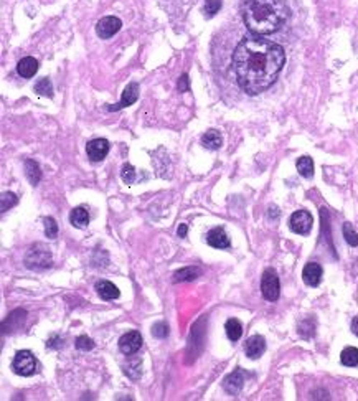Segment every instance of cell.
Here are the masks:
<instances>
[{
    "label": "cell",
    "instance_id": "cell-1",
    "mask_svg": "<svg viewBox=\"0 0 358 401\" xmlns=\"http://www.w3.org/2000/svg\"><path fill=\"white\" fill-rule=\"evenodd\" d=\"M286 63L284 48L261 35H249L233 53V71L240 88L251 96L263 93L276 81Z\"/></svg>",
    "mask_w": 358,
    "mask_h": 401
},
{
    "label": "cell",
    "instance_id": "cell-2",
    "mask_svg": "<svg viewBox=\"0 0 358 401\" xmlns=\"http://www.w3.org/2000/svg\"><path fill=\"white\" fill-rule=\"evenodd\" d=\"M244 25L254 35H269L279 30L289 17L286 0H243Z\"/></svg>",
    "mask_w": 358,
    "mask_h": 401
},
{
    "label": "cell",
    "instance_id": "cell-3",
    "mask_svg": "<svg viewBox=\"0 0 358 401\" xmlns=\"http://www.w3.org/2000/svg\"><path fill=\"white\" fill-rule=\"evenodd\" d=\"M53 264V258H52V251L46 248L43 243H37L33 244L30 249L27 251L25 255V266L28 269H35V271H41V269H48Z\"/></svg>",
    "mask_w": 358,
    "mask_h": 401
},
{
    "label": "cell",
    "instance_id": "cell-4",
    "mask_svg": "<svg viewBox=\"0 0 358 401\" xmlns=\"http://www.w3.org/2000/svg\"><path fill=\"white\" fill-rule=\"evenodd\" d=\"M37 368H38V362L30 350H20L15 354V357H13L12 370L15 371L17 375L32 377L37 373Z\"/></svg>",
    "mask_w": 358,
    "mask_h": 401
},
{
    "label": "cell",
    "instance_id": "cell-5",
    "mask_svg": "<svg viewBox=\"0 0 358 401\" xmlns=\"http://www.w3.org/2000/svg\"><path fill=\"white\" fill-rule=\"evenodd\" d=\"M279 291H280V286H279V278L274 269H266L263 272V278H261V292H263V297L269 302H274L279 299Z\"/></svg>",
    "mask_w": 358,
    "mask_h": 401
},
{
    "label": "cell",
    "instance_id": "cell-6",
    "mask_svg": "<svg viewBox=\"0 0 358 401\" xmlns=\"http://www.w3.org/2000/svg\"><path fill=\"white\" fill-rule=\"evenodd\" d=\"M312 224H314V220H312V215L305 212V210H299V212H294L289 218V228L294 231L296 235H309L312 230Z\"/></svg>",
    "mask_w": 358,
    "mask_h": 401
},
{
    "label": "cell",
    "instance_id": "cell-7",
    "mask_svg": "<svg viewBox=\"0 0 358 401\" xmlns=\"http://www.w3.org/2000/svg\"><path fill=\"white\" fill-rule=\"evenodd\" d=\"M140 347H142V335L137 330H129L119 339V350L127 357L134 355L136 352L140 350Z\"/></svg>",
    "mask_w": 358,
    "mask_h": 401
},
{
    "label": "cell",
    "instance_id": "cell-8",
    "mask_svg": "<svg viewBox=\"0 0 358 401\" xmlns=\"http://www.w3.org/2000/svg\"><path fill=\"white\" fill-rule=\"evenodd\" d=\"M122 22L117 17H103L99 22L96 23V33L97 37L103 40H108L121 30Z\"/></svg>",
    "mask_w": 358,
    "mask_h": 401
},
{
    "label": "cell",
    "instance_id": "cell-9",
    "mask_svg": "<svg viewBox=\"0 0 358 401\" xmlns=\"http://www.w3.org/2000/svg\"><path fill=\"white\" fill-rule=\"evenodd\" d=\"M109 152V142L106 139H93L89 140L86 145V154L89 160L93 162H101Z\"/></svg>",
    "mask_w": 358,
    "mask_h": 401
},
{
    "label": "cell",
    "instance_id": "cell-10",
    "mask_svg": "<svg viewBox=\"0 0 358 401\" xmlns=\"http://www.w3.org/2000/svg\"><path fill=\"white\" fill-rule=\"evenodd\" d=\"M264 350H266V340H264V337L259 334L249 337L246 343H244V354H246V357L251 358V360H256V358L261 357L264 354Z\"/></svg>",
    "mask_w": 358,
    "mask_h": 401
},
{
    "label": "cell",
    "instance_id": "cell-11",
    "mask_svg": "<svg viewBox=\"0 0 358 401\" xmlns=\"http://www.w3.org/2000/svg\"><path fill=\"white\" fill-rule=\"evenodd\" d=\"M243 385H244V373L241 368L235 370L233 373H229L223 380V388L229 395H238L243 390Z\"/></svg>",
    "mask_w": 358,
    "mask_h": 401
},
{
    "label": "cell",
    "instance_id": "cell-12",
    "mask_svg": "<svg viewBox=\"0 0 358 401\" xmlns=\"http://www.w3.org/2000/svg\"><path fill=\"white\" fill-rule=\"evenodd\" d=\"M207 243L212 246V248H216V249H226V248H229V238H228V235H226V231H224L223 228H220V227H216V228L208 231Z\"/></svg>",
    "mask_w": 358,
    "mask_h": 401
},
{
    "label": "cell",
    "instance_id": "cell-13",
    "mask_svg": "<svg viewBox=\"0 0 358 401\" xmlns=\"http://www.w3.org/2000/svg\"><path fill=\"white\" fill-rule=\"evenodd\" d=\"M302 279L307 286L317 287L322 281V266L319 263H307L302 271Z\"/></svg>",
    "mask_w": 358,
    "mask_h": 401
},
{
    "label": "cell",
    "instance_id": "cell-14",
    "mask_svg": "<svg viewBox=\"0 0 358 401\" xmlns=\"http://www.w3.org/2000/svg\"><path fill=\"white\" fill-rule=\"evenodd\" d=\"M137 99H139V84L137 83H131L124 89V93L121 96V103L116 104V106L109 108V111H117V109H122L125 106H132V104H134Z\"/></svg>",
    "mask_w": 358,
    "mask_h": 401
},
{
    "label": "cell",
    "instance_id": "cell-15",
    "mask_svg": "<svg viewBox=\"0 0 358 401\" xmlns=\"http://www.w3.org/2000/svg\"><path fill=\"white\" fill-rule=\"evenodd\" d=\"M96 292H97V295H99L101 299H104V300H112V299H117L119 297V289L117 287L112 284V283H109V281H97L96 283Z\"/></svg>",
    "mask_w": 358,
    "mask_h": 401
},
{
    "label": "cell",
    "instance_id": "cell-16",
    "mask_svg": "<svg viewBox=\"0 0 358 401\" xmlns=\"http://www.w3.org/2000/svg\"><path fill=\"white\" fill-rule=\"evenodd\" d=\"M17 71L22 78H32V76H35V73L38 71V61L32 58V56H25V58L18 61Z\"/></svg>",
    "mask_w": 358,
    "mask_h": 401
},
{
    "label": "cell",
    "instance_id": "cell-17",
    "mask_svg": "<svg viewBox=\"0 0 358 401\" xmlns=\"http://www.w3.org/2000/svg\"><path fill=\"white\" fill-rule=\"evenodd\" d=\"M200 276H201L200 267L188 266V267H184V269H180L173 274V283H188V281H195Z\"/></svg>",
    "mask_w": 358,
    "mask_h": 401
},
{
    "label": "cell",
    "instance_id": "cell-18",
    "mask_svg": "<svg viewBox=\"0 0 358 401\" xmlns=\"http://www.w3.org/2000/svg\"><path fill=\"white\" fill-rule=\"evenodd\" d=\"M201 144H203V147H207V149H210V151H216L221 147L223 139H221L218 131L210 129L201 136Z\"/></svg>",
    "mask_w": 358,
    "mask_h": 401
},
{
    "label": "cell",
    "instance_id": "cell-19",
    "mask_svg": "<svg viewBox=\"0 0 358 401\" xmlns=\"http://www.w3.org/2000/svg\"><path fill=\"white\" fill-rule=\"evenodd\" d=\"M69 221H71V224H73V227H76V228H84L89 223L88 210H84L83 207L73 208L71 213H69Z\"/></svg>",
    "mask_w": 358,
    "mask_h": 401
},
{
    "label": "cell",
    "instance_id": "cell-20",
    "mask_svg": "<svg viewBox=\"0 0 358 401\" xmlns=\"http://www.w3.org/2000/svg\"><path fill=\"white\" fill-rule=\"evenodd\" d=\"M224 330H226V335L231 342H238L243 335V325L238 319H228L224 323Z\"/></svg>",
    "mask_w": 358,
    "mask_h": 401
},
{
    "label": "cell",
    "instance_id": "cell-21",
    "mask_svg": "<svg viewBox=\"0 0 358 401\" xmlns=\"http://www.w3.org/2000/svg\"><path fill=\"white\" fill-rule=\"evenodd\" d=\"M25 175H27V179L30 180L32 185L38 184L40 179H41V172H40V167H38L37 162L32 160V159L25 160Z\"/></svg>",
    "mask_w": 358,
    "mask_h": 401
},
{
    "label": "cell",
    "instance_id": "cell-22",
    "mask_svg": "<svg viewBox=\"0 0 358 401\" xmlns=\"http://www.w3.org/2000/svg\"><path fill=\"white\" fill-rule=\"evenodd\" d=\"M340 362L345 367H356L358 365V348L355 347H347L342 350L340 354Z\"/></svg>",
    "mask_w": 358,
    "mask_h": 401
},
{
    "label": "cell",
    "instance_id": "cell-23",
    "mask_svg": "<svg viewBox=\"0 0 358 401\" xmlns=\"http://www.w3.org/2000/svg\"><path fill=\"white\" fill-rule=\"evenodd\" d=\"M297 172L302 175L304 179H311L314 175V162L309 156H304L297 160Z\"/></svg>",
    "mask_w": 358,
    "mask_h": 401
},
{
    "label": "cell",
    "instance_id": "cell-24",
    "mask_svg": "<svg viewBox=\"0 0 358 401\" xmlns=\"http://www.w3.org/2000/svg\"><path fill=\"white\" fill-rule=\"evenodd\" d=\"M35 91L40 94V96H46V97H52L53 96V86H52V81L48 78H43L40 80L37 84H35Z\"/></svg>",
    "mask_w": 358,
    "mask_h": 401
},
{
    "label": "cell",
    "instance_id": "cell-25",
    "mask_svg": "<svg viewBox=\"0 0 358 401\" xmlns=\"http://www.w3.org/2000/svg\"><path fill=\"white\" fill-rule=\"evenodd\" d=\"M121 179L124 184H127V185H132L136 182V170H134V167H132L131 164H124L122 165V170H121Z\"/></svg>",
    "mask_w": 358,
    "mask_h": 401
},
{
    "label": "cell",
    "instance_id": "cell-26",
    "mask_svg": "<svg viewBox=\"0 0 358 401\" xmlns=\"http://www.w3.org/2000/svg\"><path fill=\"white\" fill-rule=\"evenodd\" d=\"M43 221H45V236L50 238V240H55L56 235H58V224H56V221L52 216L45 218Z\"/></svg>",
    "mask_w": 358,
    "mask_h": 401
},
{
    "label": "cell",
    "instance_id": "cell-27",
    "mask_svg": "<svg viewBox=\"0 0 358 401\" xmlns=\"http://www.w3.org/2000/svg\"><path fill=\"white\" fill-rule=\"evenodd\" d=\"M343 236H345V240L350 246H358V233H355L350 223L343 224Z\"/></svg>",
    "mask_w": 358,
    "mask_h": 401
},
{
    "label": "cell",
    "instance_id": "cell-28",
    "mask_svg": "<svg viewBox=\"0 0 358 401\" xmlns=\"http://www.w3.org/2000/svg\"><path fill=\"white\" fill-rule=\"evenodd\" d=\"M2 212H7V210L9 208H12V207H15L17 205V195L15 193H12V192H5V193H2Z\"/></svg>",
    "mask_w": 358,
    "mask_h": 401
},
{
    "label": "cell",
    "instance_id": "cell-29",
    "mask_svg": "<svg viewBox=\"0 0 358 401\" xmlns=\"http://www.w3.org/2000/svg\"><path fill=\"white\" fill-rule=\"evenodd\" d=\"M76 348L83 350V352L93 350L94 348V340L89 339L88 335H80L78 339H76Z\"/></svg>",
    "mask_w": 358,
    "mask_h": 401
},
{
    "label": "cell",
    "instance_id": "cell-30",
    "mask_svg": "<svg viewBox=\"0 0 358 401\" xmlns=\"http://www.w3.org/2000/svg\"><path fill=\"white\" fill-rule=\"evenodd\" d=\"M152 335L157 337V339H165L168 335V325L165 322H157L152 325Z\"/></svg>",
    "mask_w": 358,
    "mask_h": 401
},
{
    "label": "cell",
    "instance_id": "cell-31",
    "mask_svg": "<svg viewBox=\"0 0 358 401\" xmlns=\"http://www.w3.org/2000/svg\"><path fill=\"white\" fill-rule=\"evenodd\" d=\"M221 9V0H207L205 4V15L207 17H213L215 13H218Z\"/></svg>",
    "mask_w": 358,
    "mask_h": 401
},
{
    "label": "cell",
    "instance_id": "cell-32",
    "mask_svg": "<svg viewBox=\"0 0 358 401\" xmlns=\"http://www.w3.org/2000/svg\"><path fill=\"white\" fill-rule=\"evenodd\" d=\"M190 88V84H188V74H182V78L178 80V89L182 93H185Z\"/></svg>",
    "mask_w": 358,
    "mask_h": 401
},
{
    "label": "cell",
    "instance_id": "cell-33",
    "mask_svg": "<svg viewBox=\"0 0 358 401\" xmlns=\"http://www.w3.org/2000/svg\"><path fill=\"white\" fill-rule=\"evenodd\" d=\"M177 233L180 238H185L187 236V224H180L178 230H177Z\"/></svg>",
    "mask_w": 358,
    "mask_h": 401
},
{
    "label": "cell",
    "instance_id": "cell-34",
    "mask_svg": "<svg viewBox=\"0 0 358 401\" xmlns=\"http://www.w3.org/2000/svg\"><path fill=\"white\" fill-rule=\"evenodd\" d=\"M352 332L358 337V315L352 320Z\"/></svg>",
    "mask_w": 358,
    "mask_h": 401
}]
</instances>
